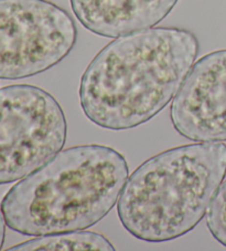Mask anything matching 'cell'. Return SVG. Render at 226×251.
<instances>
[{"label":"cell","mask_w":226,"mask_h":251,"mask_svg":"<svg viewBox=\"0 0 226 251\" xmlns=\"http://www.w3.org/2000/svg\"><path fill=\"white\" fill-rule=\"evenodd\" d=\"M199 51L197 36L183 28H148L118 37L85 69L82 110L90 122L111 131L148 122L176 97Z\"/></svg>","instance_id":"obj_1"},{"label":"cell","mask_w":226,"mask_h":251,"mask_svg":"<svg viewBox=\"0 0 226 251\" xmlns=\"http://www.w3.org/2000/svg\"><path fill=\"white\" fill-rule=\"evenodd\" d=\"M128 175L118 151L73 146L12 186L0 208L8 228L23 236L84 230L113 209Z\"/></svg>","instance_id":"obj_2"},{"label":"cell","mask_w":226,"mask_h":251,"mask_svg":"<svg viewBox=\"0 0 226 251\" xmlns=\"http://www.w3.org/2000/svg\"><path fill=\"white\" fill-rule=\"evenodd\" d=\"M226 176V144L200 142L155 155L125 184L117 204L121 225L147 242L184 236L206 215Z\"/></svg>","instance_id":"obj_3"},{"label":"cell","mask_w":226,"mask_h":251,"mask_svg":"<svg viewBox=\"0 0 226 251\" xmlns=\"http://www.w3.org/2000/svg\"><path fill=\"white\" fill-rule=\"evenodd\" d=\"M64 111L39 86L14 84L0 89V185L32 174L67 142Z\"/></svg>","instance_id":"obj_4"},{"label":"cell","mask_w":226,"mask_h":251,"mask_svg":"<svg viewBox=\"0 0 226 251\" xmlns=\"http://www.w3.org/2000/svg\"><path fill=\"white\" fill-rule=\"evenodd\" d=\"M77 28L68 12L49 0H0V79L47 71L73 50Z\"/></svg>","instance_id":"obj_5"},{"label":"cell","mask_w":226,"mask_h":251,"mask_svg":"<svg viewBox=\"0 0 226 251\" xmlns=\"http://www.w3.org/2000/svg\"><path fill=\"white\" fill-rule=\"evenodd\" d=\"M176 131L193 142L226 141V49L193 64L173 99Z\"/></svg>","instance_id":"obj_6"},{"label":"cell","mask_w":226,"mask_h":251,"mask_svg":"<svg viewBox=\"0 0 226 251\" xmlns=\"http://www.w3.org/2000/svg\"><path fill=\"white\" fill-rule=\"evenodd\" d=\"M179 0H69L74 16L89 31L118 38L154 27Z\"/></svg>","instance_id":"obj_7"},{"label":"cell","mask_w":226,"mask_h":251,"mask_svg":"<svg viewBox=\"0 0 226 251\" xmlns=\"http://www.w3.org/2000/svg\"><path fill=\"white\" fill-rule=\"evenodd\" d=\"M9 251H34V250H101L114 251L115 247L101 233L93 231L74 230L38 236L34 239L8 248Z\"/></svg>","instance_id":"obj_8"},{"label":"cell","mask_w":226,"mask_h":251,"mask_svg":"<svg viewBox=\"0 0 226 251\" xmlns=\"http://www.w3.org/2000/svg\"><path fill=\"white\" fill-rule=\"evenodd\" d=\"M206 225L214 239L226 247V179L221 184L208 207Z\"/></svg>","instance_id":"obj_9"},{"label":"cell","mask_w":226,"mask_h":251,"mask_svg":"<svg viewBox=\"0 0 226 251\" xmlns=\"http://www.w3.org/2000/svg\"><path fill=\"white\" fill-rule=\"evenodd\" d=\"M5 237H6V222L3 214L0 208V250L2 249V246L5 244Z\"/></svg>","instance_id":"obj_10"}]
</instances>
